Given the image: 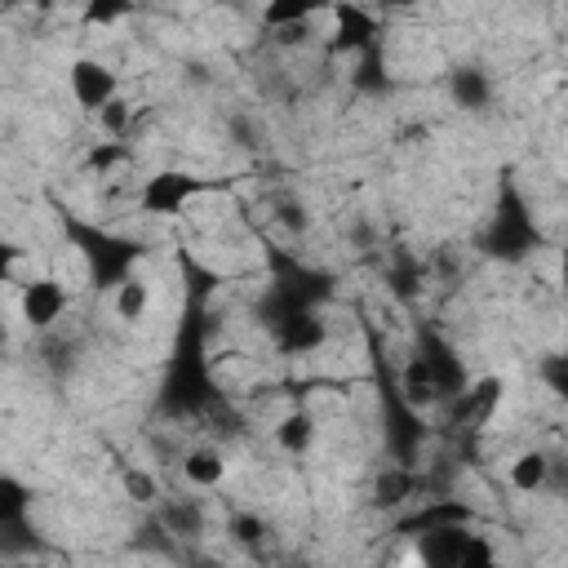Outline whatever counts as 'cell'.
I'll return each mask as SVG.
<instances>
[{
  "instance_id": "obj_15",
  "label": "cell",
  "mask_w": 568,
  "mask_h": 568,
  "mask_svg": "<svg viewBox=\"0 0 568 568\" xmlns=\"http://www.w3.org/2000/svg\"><path fill=\"white\" fill-rule=\"evenodd\" d=\"M129 13H133L129 4H102V0H98V4H89V9H84V22H89V27H111V22L129 18Z\"/></svg>"
},
{
  "instance_id": "obj_1",
  "label": "cell",
  "mask_w": 568,
  "mask_h": 568,
  "mask_svg": "<svg viewBox=\"0 0 568 568\" xmlns=\"http://www.w3.org/2000/svg\"><path fill=\"white\" fill-rule=\"evenodd\" d=\"M204 191H209L204 178L182 173V169H160V173H151V178L142 182L138 204H142L146 213H155V217H173V213H182V209H186L195 195H204Z\"/></svg>"
},
{
  "instance_id": "obj_6",
  "label": "cell",
  "mask_w": 568,
  "mask_h": 568,
  "mask_svg": "<svg viewBox=\"0 0 568 568\" xmlns=\"http://www.w3.org/2000/svg\"><path fill=\"white\" fill-rule=\"evenodd\" d=\"M546 479H550V457H546V453L528 448V453H519V457L510 462V488H515V493H541Z\"/></svg>"
},
{
  "instance_id": "obj_11",
  "label": "cell",
  "mask_w": 568,
  "mask_h": 568,
  "mask_svg": "<svg viewBox=\"0 0 568 568\" xmlns=\"http://www.w3.org/2000/svg\"><path fill=\"white\" fill-rule=\"evenodd\" d=\"M120 484H124V497L138 501V506H151V501L160 497V479H155L151 470H142V466H129Z\"/></svg>"
},
{
  "instance_id": "obj_12",
  "label": "cell",
  "mask_w": 568,
  "mask_h": 568,
  "mask_svg": "<svg viewBox=\"0 0 568 568\" xmlns=\"http://www.w3.org/2000/svg\"><path fill=\"white\" fill-rule=\"evenodd\" d=\"M280 342H284V351H311V346L324 342V324H315V320H293V333H284Z\"/></svg>"
},
{
  "instance_id": "obj_18",
  "label": "cell",
  "mask_w": 568,
  "mask_h": 568,
  "mask_svg": "<svg viewBox=\"0 0 568 568\" xmlns=\"http://www.w3.org/2000/svg\"><path fill=\"white\" fill-rule=\"evenodd\" d=\"M9 262H13V248H9V244H4V240H0V280H4V275H9Z\"/></svg>"
},
{
  "instance_id": "obj_7",
  "label": "cell",
  "mask_w": 568,
  "mask_h": 568,
  "mask_svg": "<svg viewBox=\"0 0 568 568\" xmlns=\"http://www.w3.org/2000/svg\"><path fill=\"white\" fill-rule=\"evenodd\" d=\"M311 439H315V417L311 413H284L280 422H275V444L284 448V453H306L311 448Z\"/></svg>"
},
{
  "instance_id": "obj_14",
  "label": "cell",
  "mask_w": 568,
  "mask_h": 568,
  "mask_svg": "<svg viewBox=\"0 0 568 568\" xmlns=\"http://www.w3.org/2000/svg\"><path fill=\"white\" fill-rule=\"evenodd\" d=\"M22 506H27V493L13 479H0V524H9L13 515H22Z\"/></svg>"
},
{
  "instance_id": "obj_10",
  "label": "cell",
  "mask_w": 568,
  "mask_h": 568,
  "mask_svg": "<svg viewBox=\"0 0 568 568\" xmlns=\"http://www.w3.org/2000/svg\"><path fill=\"white\" fill-rule=\"evenodd\" d=\"M408 493H413V475H408V470H382L377 484H373L377 506H399Z\"/></svg>"
},
{
  "instance_id": "obj_8",
  "label": "cell",
  "mask_w": 568,
  "mask_h": 568,
  "mask_svg": "<svg viewBox=\"0 0 568 568\" xmlns=\"http://www.w3.org/2000/svg\"><path fill=\"white\" fill-rule=\"evenodd\" d=\"M333 18H337V44H342V49L364 44V40L373 36V13H364V9L337 4V9H333Z\"/></svg>"
},
{
  "instance_id": "obj_16",
  "label": "cell",
  "mask_w": 568,
  "mask_h": 568,
  "mask_svg": "<svg viewBox=\"0 0 568 568\" xmlns=\"http://www.w3.org/2000/svg\"><path fill=\"white\" fill-rule=\"evenodd\" d=\"M124 160H129L124 142H106V146H98V151L89 155V164H93V169H115V164H124Z\"/></svg>"
},
{
  "instance_id": "obj_19",
  "label": "cell",
  "mask_w": 568,
  "mask_h": 568,
  "mask_svg": "<svg viewBox=\"0 0 568 568\" xmlns=\"http://www.w3.org/2000/svg\"><path fill=\"white\" fill-rule=\"evenodd\" d=\"M0 568H18V564H0Z\"/></svg>"
},
{
  "instance_id": "obj_5",
  "label": "cell",
  "mask_w": 568,
  "mask_h": 568,
  "mask_svg": "<svg viewBox=\"0 0 568 568\" xmlns=\"http://www.w3.org/2000/svg\"><path fill=\"white\" fill-rule=\"evenodd\" d=\"M111 306H115V320H124V324L146 320V311H151V284H146V280H138V275L120 280V284H115Z\"/></svg>"
},
{
  "instance_id": "obj_9",
  "label": "cell",
  "mask_w": 568,
  "mask_h": 568,
  "mask_svg": "<svg viewBox=\"0 0 568 568\" xmlns=\"http://www.w3.org/2000/svg\"><path fill=\"white\" fill-rule=\"evenodd\" d=\"M129 124H133V106H129V98H111V102L98 111V129H102L111 142H120V138L129 133Z\"/></svg>"
},
{
  "instance_id": "obj_4",
  "label": "cell",
  "mask_w": 568,
  "mask_h": 568,
  "mask_svg": "<svg viewBox=\"0 0 568 568\" xmlns=\"http://www.w3.org/2000/svg\"><path fill=\"white\" fill-rule=\"evenodd\" d=\"M182 479L191 484V488H217L222 479H226V457H222V448H191L186 457H182Z\"/></svg>"
},
{
  "instance_id": "obj_17",
  "label": "cell",
  "mask_w": 568,
  "mask_h": 568,
  "mask_svg": "<svg viewBox=\"0 0 568 568\" xmlns=\"http://www.w3.org/2000/svg\"><path fill=\"white\" fill-rule=\"evenodd\" d=\"M235 537H240V541H257V537H262V519H257V515H240V519H235Z\"/></svg>"
},
{
  "instance_id": "obj_2",
  "label": "cell",
  "mask_w": 568,
  "mask_h": 568,
  "mask_svg": "<svg viewBox=\"0 0 568 568\" xmlns=\"http://www.w3.org/2000/svg\"><path fill=\"white\" fill-rule=\"evenodd\" d=\"M67 89H71L75 106H84V111L98 115L111 98H120V75H115L106 62H98V58H71V67H67Z\"/></svg>"
},
{
  "instance_id": "obj_3",
  "label": "cell",
  "mask_w": 568,
  "mask_h": 568,
  "mask_svg": "<svg viewBox=\"0 0 568 568\" xmlns=\"http://www.w3.org/2000/svg\"><path fill=\"white\" fill-rule=\"evenodd\" d=\"M67 302H71V293L53 275H40V280L22 284V293H18V311H22V320L31 328H53L67 315Z\"/></svg>"
},
{
  "instance_id": "obj_13",
  "label": "cell",
  "mask_w": 568,
  "mask_h": 568,
  "mask_svg": "<svg viewBox=\"0 0 568 568\" xmlns=\"http://www.w3.org/2000/svg\"><path fill=\"white\" fill-rule=\"evenodd\" d=\"M311 13H315L311 4H271L262 18H266L271 27H284V22H293V27H297V22H311Z\"/></svg>"
}]
</instances>
